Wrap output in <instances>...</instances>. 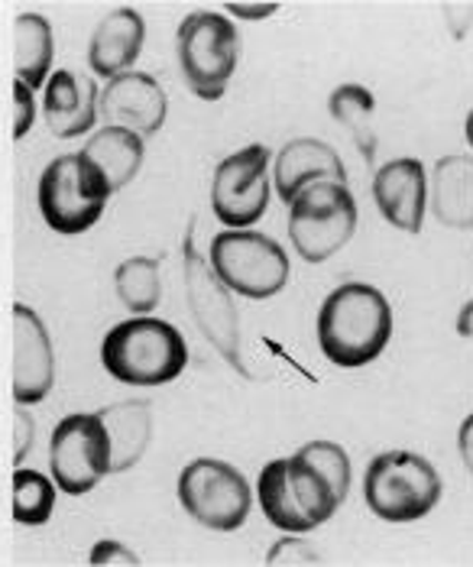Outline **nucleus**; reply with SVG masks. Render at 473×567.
<instances>
[{
  "label": "nucleus",
  "instance_id": "cd10ccee",
  "mask_svg": "<svg viewBox=\"0 0 473 567\" xmlns=\"http://www.w3.org/2000/svg\"><path fill=\"white\" fill-rule=\"evenodd\" d=\"M33 121H37L33 87H27L23 82H13V140H23L27 133L33 131Z\"/></svg>",
  "mask_w": 473,
  "mask_h": 567
},
{
  "label": "nucleus",
  "instance_id": "6e6552de",
  "mask_svg": "<svg viewBox=\"0 0 473 567\" xmlns=\"http://www.w3.org/2000/svg\"><path fill=\"white\" fill-rule=\"evenodd\" d=\"M357 230V202L341 182H318L289 205V237L305 262L331 260Z\"/></svg>",
  "mask_w": 473,
  "mask_h": 567
},
{
  "label": "nucleus",
  "instance_id": "f8f14e48",
  "mask_svg": "<svg viewBox=\"0 0 473 567\" xmlns=\"http://www.w3.org/2000/svg\"><path fill=\"white\" fill-rule=\"evenodd\" d=\"M269 150L266 146H244L220 159L212 178V208L215 218L230 230L254 227L269 208Z\"/></svg>",
  "mask_w": 473,
  "mask_h": 567
},
{
  "label": "nucleus",
  "instance_id": "4468645a",
  "mask_svg": "<svg viewBox=\"0 0 473 567\" xmlns=\"http://www.w3.org/2000/svg\"><path fill=\"white\" fill-rule=\"evenodd\" d=\"M55 353L43 318L30 306H13V399L17 405H37L52 393Z\"/></svg>",
  "mask_w": 473,
  "mask_h": 567
},
{
  "label": "nucleus",
  "instance_id": "7ed1b4c3",
  "mask_svg": "<svg viewBox=\"0 0 473 567\" xmlns=\"http://www.w3.org/2000/svg\"><path fill=\"white\" fill-rule=\"evenodd\" d=\"M257 496L263 516L289 535H301L325 525L341 506L331 483L308 461H301L299 454L269 461L259 471Z\"/></svg>",
  "mask_w": 473,
  "mask_h": 567
},
{
  "label": "nucleus",
  "instance_id": "f03ea898",
  "mask_svg": "<svg viewBox=\"0 0 473 567\" xmlns=\"http://www.w3.org/2000/svg\"><path fill=\"white\" fill-rule=\"evenodd\" d=\"M101 363L114 380L127 386H163L182 377L188 363V344L169 321L136 315L107 331L101 341Z\"/></svg>",
  "mask_w": 473,
  "mask_h": 567
},
{
  "label": "nucleus",
  "instance_id": "39448f33",
  "mask_svg": "<svg viewBox=\"0 0 473 567\" xmlns=\"http://www.w3.org/2000/svg\"><path fill=\"white\" fill-rule=\"evenodd\" d=\"M363 499L370 513L383 523H419L441 499V477L422 454L383 451L367 467Z\"/></svg>",
  "mask_w": 473,
  "mask_h": 567
},
{
  "label": "nucleus",
  "instance_id": "bb28decb",
  "mask_svg": "<svg viewBox=\"0 0 473 567\" xmlns=\"http://www.w3.org/2000/svg\"><path fill=\"white\" fill-rule=\"evenodd\" d=\"M266 565H321V555L305 538H282L269 548Z\"/></svg>",
  "mask_w": 473,
  "mask_h": 567
},
{
  "label": "nucleus",
  "instance_id": "0eeeda50",
  "mask_svg": "<svg viewBox=\"0 0 473 567\" xmlns=\"http://www.w3.org/2000/svg\"><path fill=\"white\" fill-rule=\"evenodd\" d=\"M212 269L227 286L244 299H273L289 286V257L286 250L257 230H224L212 240Z\"/></svg>",
  "mask_w": 473,
  "mask_h": 567
},
{
  "label": "nucleus",
  "instance_id": "4be33fe9",
  "mask_svg": "<svg viewBox=\"0 0 473 567\" xmlns=\"http://www.w3.org/2000/svg\"><path fill=\"white\" fill-rule=\"evenodd\" d=\"M82 153L101 166V173L107 175L111 188L121 192L124 185L133 182V175L140 173L146 150H143V136H136L133 131H124V127H107L104 124V131L94 133Z\"/></svg>",
  "mask_w": 473,
  "mask_h": 567
},
{
  "label": "nucleus",
  "instance_id": "ddd939ff",
  "mask_svg": "<svg viewBox=\"0 0 473 567\" xmlns=\"http://www.w3.org/2000/svg\"><path fill=\"white\" fill-rule=\"evenodd\" d=\"M169 114V101L163 85L150 72L130 69L111 79L97 97V117L107 127H124L136 136H153L163 131Z\"/></svg>",
  "mask_w": 473,
  "mask_h": 567
},
{
  "label": "nucleus",
  "instance_id": "b1692460",
  "mask_svg": "<svg viewBox=\"0 0 473 567\" xmlns=\"http://www.w3.org/2000/svg\"><path fill=\"white\" fill-rule=\"evenodd\" d=\"M114 289L117 299L133 315H150L160 308L163 299V282H160V260L153 257H130L114 272Z\"/></svg>",
  "mask_w": 473,
  "mask_h": 567
},
{
  "label": "nucleus",
  "instance_id": "423d86ee",
  "mask_svg": "<svg viewBox=\"0 0 473 567\" xmlns=\"http://www.w3.org/2000/svg\"><path fill=\"white\" fill-rule=\"evenodd\" d=\"M175 52L185 85L202 101H217L230 85L240 62V33L215 10H195L178 23Z\"/></svg>",
  "mask_w": 473,
  "mask_h": 567
},
{
  "label": "nucleus",
  "instance_id": "2eb2a0df",
  "mask_svg": "<svg viewBox=\"0 0 473 567\" xmlns=\"http://www.w3.org/2000/svg\"><path fill=\"white\" fill-rule=\"evenodd\" d=\"M373 202L392 227H399L405 234H419L425 212H429L425 166L412 156L387 163L373 175Z\"/></svg>",
  "mask_w": 473,
  "mask_h": 567
},
{
  "label": "nucleus",
  "instance_id": "c756f323",
  "mask_svg": "<svg viewBox=\"0 0 473 567\" xmlns=\"http://www.w3.org/2000/svg\"><path fill=\"white\" fill-rule=\"evenodd\" d=\"M13 425H17V447H13V461L17 464H23L27 461V454H30V447H33V435H37V425H33V419H30V412L20 405L17 412H13Z\"/></svg>",
  "mask_w": 473,
  "mask_h": 567
},
{
  "label": "nucleus",
  "instance_id": "7c9ffc66",
  "mask_svg": "<svg viewBox=\"0 0 473 567\" xmlns=\"http://www.w3.org/2000/svg\"><path fill=\"white\" fill-rule=\"evenodd\" d=\"M227 13L230 17H237V20H263V17H273L276 13V7L269 3V7H244V3H230L227 7Z\"/></svg>",
  "mask_w": 473,
  "mask_h": 567
},
{
  "label": "nucleus",
  "instance_id": "a211bd4d",
  "mask_svg": "<svg viewBox=\"0 0 473 567\" xmlns=\"http://www.w3.org/2000/svg\"><path fill=\"white\" fill-rule=\"evenodd\" d=\"M143 43H146V20L133 7H117L97 23L88 43V65L94 75L111 82L133 69V62L143 52Z\"/></svg>",
  "mask_w": 473,
  "mask_h": 567
},
{
  "label": "nucleus",
  "instance_id": "2f4dec72",
  "mask_svg": "<svg viewBox=\"0 0 473 567\" xmlns=\"http://www.w3.org/2000/svg\"><path fill=\"white\" fill-rule=\"evenodd\" d=\"M461 457H464V467L473 474V412L464 419V425H461Z\"/></svg>",
  "mask_w": 473,
  "mask_h": 567
},
{
  "label": "nucleus",
  "instance_id": "9d476101",
  "mask_svg": "<svg viewBox=\"0 0 473 567\" xmlns=\"http://www.w3.org/2000/svg\"><path fill=\"white\" fill-rule=\"evenodd\" d=\"M49 471L59 493L69 496H85L111 474V437L97 412H75L55 425Z\"/></svg>",
  "mask_w": 473,
  "mask_h": 567
},
{
  "label": "nucleus",
  "instance_id": "1a4fd4ad",
  "mask_svg": "<svg viewBox=\"0 0 473 567\" xmlns=\"http://www.w3.org/2000/svg\"><path fill=\"white\" fill-rule=\"evenodd\" d=\"M178 503L195 523L212 532H237L250 516L254 493L234 464L198 457L178 474Z\"/></svg>",
  "mask_w": 473,
  "mask_h": 567
},
{
  "label": "nucleus",
  "instance_id": "f3484780",
  "mask_svg": "<svg viewBox=\"0 0 473 567\" xmlns=\"http://www.w3.org/2000/svg\"><path fill=\"white\" fill-rule=\"evenodd\" d=\"M97 97L101 91L94 79L72 69H55L45 82L43 114L45 127L59 140H75L97 124Z\"/></svg>",
  "mask_w": 473,
  "mask_h": 567
},
{
  "label": "nucleus",
  "instance_id": "5701e85b",
  "mask_svg": "<svg viewBox=\"0 0 473 567\" xmlns=\"http://www.w3.org/2000/svg\"><path fill=\"white\" fill-rule=\"evenodd\" d=\"M331 117L345 127L367 163L377 159V97L363 85H341L328 97Z\"/></svg>",
  "mask_w": 473,
  "mask_h": 567
},
{
  "label": "nucleus",
  "instance_id": "6ab92c4d",
  "mask_svg": "<svg viewBox=\"0 0 473 567\" xmlns=\"http://www.w3.org/2000/svg\"><path fill=\"white\" fill-rule=\"evenodd\" d=\"M111 437V474L136 467L153 437V405L146 399H124L97 412Z\"/></svg>",
  "mask_w": 473,
  "mask_h": 567
},
{
  "label": "nucleus",
  "instance_id": "aec40b11",
  "mask_svg": "<svg viewBox=\"0 0 473 567\" xmlns=\"http://www.w3.org/2000/svg\"><path fill=\"white\" fill-rule=\"evenodd\" d=\"M431 215L454 230H473V156L454 153L438 159L431 175Z\"/></svg>",
  "mask_w": 473,
  "mask_h": 567
},
{
  "label": "nucleus",
  "instance_id": "412c9836",
  "mask_svg": "<svg viewBox=\"0 0 473 567\" xmlns=\"http://www.w3.org/2000/svg\"><path fill=\"white\" fill-rule=\"evenodd\" d=\"M55 37L49 20L40 13H20L13 23V72L27 87H43L52 75Z\"/></svg>",
  "mask_w": 473,
  "mask_h": 567
},
{
  "label": "nucleus",
  "instance_id": "f257e3e1",
  "mask_svg": "<svg viewBox=\"0 0 473 567\" xmlns=\"http://www.w3.org/2000/svg\"><path fill=\"white\" fill-rule=\"evenodd\" d=\"M392 338V308L377 286H338L318 311V348L341 367L357 370L373 363Z\"/></svg>",
  "mask_w": 473,
  "mask_h": 567
},
{
  "label": "nucleus",
  "instance_id": "dca6fc26",
  "mask_svg": "<svg viewBox=\"0 0 473 567\" xmlns=\"http://www.w3.org/2000/svg\"><path fill=\"white\" fill-rule=\"evenodd\" d=\"M318 182L347 185V169L338 150L315 136H299V140L286 143L276 156V173H273L276 195L286 205H292V198L299 192H305L308 185H318Z\"/></svg>",
  "mask_w": 473,
  "mask_h": 567
},
{
  "label": "nucleus",
  "instance_id": "20e7f679",
  "mask_svg": "<svg viewBox=\"0 0 473 567\" xmlns=\"http://www.w3.org/2000/svg\"><path fill=\"white\" fill-rule=\"evenodd\" d=\"M111 195L114 188L107 175L85 153L55 156L40 175V188H37L40 215L62 237H75L94 227L104 215Z\"/></svg>",
  "mask_w": 473,
  "mask_h": 567
},
{
  "label": "nucleus",
  "instance_id": "c85d7f7f",
  "mask_svg": "<svg viewBox=\"0 0 473 567\" xmlns=\"http://www.w3.org/2000/svg\"><path fill=\"white\" fill-rule=\"evenodd\" d=\"M88 565L94 567H111V565H124L133 567L140 565V555L136 551H130L127 545H121V542H114V538H104V542H97L94 548H91V555H88Z\"/></svg>",
  "mask_w": 473,
  "mask_h": 567
},
{
  "label": "nucleus",
  "instance_id": "393cba45",
  "mask_svg": "<svg viewBox=\"0 0 473 567\" xmlns=\"http://www.w3.org/2000/svg\"><path fill=\"white\" fill-rule=\"evenodd\" d=\"M55 481L40 471L17 467L13 474V523L45 525L55 513Z\"/></svg>",
  "mask_w": 473,
  "mask_h": 567
},
{
  "label": "nucleus",
  "instance_id": "a878e982",
  "mask_svg": "<svg viewBox=\"0 0 473 567\" xmlns=\"http://www.w3.org/2000/svg\"><path fill=\"white\" fill-rule=\"evenodd\" d=\"M301 461H308L325 481L331 483L335 496L345 503L347 493H350V457L341 444L335 441H308L299 451Z\"/></svg>",
  "mask_w": 473,
  "mask_h": 567
},
{
  "label": "nucleus",
  "instance_id": "9b49d317",
  "mask_svg": "<svg viewBox=\"0 0 473 567\" xmlns=\"http://www.w3.org/2000/svg\"><path fill=\"white\" fill-rule=\"evenodd\" d=\"M182 262H185V299H188L198 331L208 338V344L240 377H250L244 360H240V318H237V308L230 302L227 286L215 276L212 262L198 254L192 230L185 234V244H182Z\"/></svg>",
  "mask_w": 473,
  "mask_h": 567
}]
</instances>
